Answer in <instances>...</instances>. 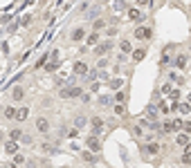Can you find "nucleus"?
I'll use <instances>...</instances> for the list:
<instances>
[{"instance_id":"28","label":"nucleus","mask_w":191,"mask_h":168,"mask_svg":"<svg viewBox=\"0 0 191 168\" xmlns=\"http://www.w3.org/2000/svg\"><path fill=\"white\" fill-rule=\"evenodd\" d=\"M173 130V121H166L164 123V132H171Z\"/></svg>"},{"instance_id":"39","label":"nucleus","mask_w":191,"mask_h":168,"mask_svg":"<svg viewBox=\"0 0 191 168\" xmlns=\"http://www.w3.org/2000/svg\"><path fill=\"white\" fill-rule=\"evenodd\" d=\"M0 168H2V166H0Z\"/></svg>"},{"instance_id":"13","label":"nucleus","mask_w":191,"mask_h":168,"mask_svg":"<svg viewBox=\"0 0 191 168\" xmlns=\"http://www.w3.org/2000/svg\"><path fill=\"white\" fill-rule=\"evenodd\" d=\"M83 94V92H81V88H77V85H74V88H68V96H81Z\"/></svg>"},{"instance_id":"8","label":"nucleus","mask_w":191,"mask_h":168,"mask_svg":"<svg viewBox=\"0 0 191 168\" xmlns=\"http://www.w3.org/2000/svg\"><path fill=\"white\" fill-rule=\"evenodd\" d=\"M27 117H30V110H27V108H18V110H16V119H18V121H25Z\"/></svg>"},{"instance_id":"4","label":"nucleus","mask_w":191,"mask_h":168,"mask_svg":"<svg viewBox=\"0 0 191 168\" xmlns=\"http://www.w3.org/2000/svg\"><path fill=\"white\" fill-rule=\"evenodd\" d=\"M72 69H74V74H79V76H81V74H88V65H85L83 61H77Z\"/></svg>"},{"instance_id":"34","label":"nucleus","mask_w":191,"mask_h":168,"mask_svg":"<svg viewBox=\"0 0 191 168\" xmlns=\"http://www.w3.org/2000/svg\"><path fill=\"white\" fill-rule=\"evenodd\" d=\"M103 25H106V20H97V22H95V29H101Z\"/></svg>"},{"instance_id":"17","label":"nucleus","mask_w":191,"mask_h":168,"mask_svg":"<svg viewBox=\"0 0 191 168\" xmlns=\"http://www.w3.org/2000/svg\"><path fill=\"white\" fill-rule=\"evenodd\" d=\"M97 43H99V34H97V32H92L90 36H88V45H97Z\"/></svg>"},{"instance_id":"30","label":"nucleus","mask_w":191,"mask_h":168,"mask_svg":"<svg viewBox=\"0 0 191 168\" xmlns=\"http://www.w3.org/2000/svg\"><path fill=\"white\" fill-rule=\"evenodd\" d=\"M124 99H126L124 92H117V94H115V101H124Z\"/></svg>"},{"instance_id":"31","label":"nucleus","mask_w":191,"mask_h":168,"mask_svg":"<svg viewBox=\"0 0 191 168\" xmlns=\"http://www.w3.org/2000/svg\"><path fill=\"white\" fill-rule=\"evenodd\" d=\"M173 88H171V83H166V85H162V92H164V94H169Z\"/></svg>"},{"instance_id":"18","label":"nucleus","mask_w":191,"mask_h":168,"mask_svg":"<svg viewBox=\"0 0 191 168\" xmlns=\"http://www.w3.org/2000/svg\"><path fill=\"white\" fill-rule=\"evenodd\" d=\"M175 110H180L182 114H189V112H191V106H189V103H180V106H178Z\"/></svg>"},{"instance_id":"10","label":"nucleus","mask_w":191,"mask_h":168,"mask_svg":"<svg viewBox=\"0 0 191 168\" xmlns=\"http://www.w3.org/2000/svg\"><path fill=\"white\" fill-rule=\"evenodd\" d=\"M5 150H7L9 155H16V153H18V143H16V141H9L7 146H5Z\"/></svg>"},{"instance_id":"20","label":"nucleus","mask_w":191,"mask_h":168,"mask_svg":"<svg viewBox=\"0 0 191 168\" xmlns=\"http://www.w3.org/2000/svg\"><path fill=\"white\" fill-rule=\"evenodd\" d=\"M9 137H11V141H16V139H20V137H23V132H20L18 128H14V130L9 132Z\"/></svg>"},{"instance_id":"1","label":"nucleus","mask_w":191,"mask_h":168,"mask_svg":"<svg viewBox=\"0 0 191 168\" xmlns=\"http://www.w3.org/2000/svg\"><path fill=\"white\" fill-rule=\"evenodd\" d=\"M135 38H140V40L151 38V27H137L135 29Z\"/></svg>"},{"instance_id":"6","label":"nucleus","mask_w":191,"mask_h":168,"mask_svg":"<svg viewBox=\"0 0 191 168\" xmlns=\"http://www.w3.org/2000/svg\"><path fill=\"white\" fill-rule=\"evenodd\" d=\"M90 126H92L97 132H101V130H103V119H101V117H92V119H90Z\"/></svg>"},{"instance_id":"26","label":"nucleus","mask_w":191,"mask_h":168,"mask_svg":"<svg viewBox=\"0 0 191 168\" xmlns=\"http://www.w3.org/2000/svg\"><path fill=\"white\" fill-rule=\"evenodd\" d=\"M85 123H88V121H85V117H77V128H83Z\"/></svg>"},{"instance_id":"15","label":"nucleus","mask_w":191,"mask_h":168,"mask_svg":"<svg viewBox=\"0 0 191 168\" xmlns=\"http://www.w3.org/2000/svg\"><path fill=\"white\" fill-rule=\"evenodd\" d=\"M144 56H146V49H135V52H133V59H135V61H142Z\"/></svg>"},{"instance_id":"23","label":"nucleus","mask_w":191,"mask_h":168,"mask_svg":"<svg viewBox=\"0 0 191 168\" xmlns=\"http://www.w3.org/2000/svg\"><path fill=\"white\" fill-rule=\"evenodd\" d=\"M5 117H7V119H14V117H16V110H14V108H7V110H5Z\"/></svg>"},{"instance_id":"12","label":"nucleus","mask_w":191,"mask_h":168,"mask_svg":"<svg viewBox=\"0 0 191 168\" xmlns=\"http://www.w3.org/2000/svg\"><path fill=\"white\" fill-rule=\"evenodd\" d=\"M184 65H187V56H184V54H180V56L175 59V67L180 69V67H184Z\"/></svg>"},{"instance_id":"21","label":"nucleus","mask_w":191,"mask_h":168,"mask_svg":"<svg viewBox=\"0 0 191 168\" xmlns=\"http://www.w3.org/2000/svg\"><path fill=\"white\" fill-rule=\"evenodd\" d=\"M148 153H151V155H158V153H160V146H158V143H148Z\"/></svg>"},{"instance_id":"16","label":"nucleus","mask_w":191,"mask_h":168,"mask_svg":"<svg viewBox=\"0 0 191 168\" xmlns=\"http://www.w3.org/2000/svg\"><path fill=\"white\" fill-rule=\"evenodd\" d=\"M175 141H178V146H187L189 143V135H178Z\"/></svg>"},{"instance_id":"37","label":"nucleus","mask_w":191,"mask_h":168,"mask_svg":"<svg viewBox=\"0 0 191 168\" xmlns=\"http://www.w3.org/2000/svg\"><path fill=\"white\" fill-rule=\"evenodd\" d=\"M2 139H5V132H2V130H0V141H2Z\"/></svg>"},{"instance_id":"3","label":"nucleus","mask_w":191,"mask_h":168,"mask_svg":"<svg viewBox=\"0 0 191 168\" xmlns=\"http://www.w3.org/2000/svg\"><path fill=\"white\" fill-rule=\"evenodd\" d=\"M108 49H113V43H110V40H106V43H99V45H97V49H95V54H106V52Z\"/></svg>"},{"instance_id":"22","label":"nucleus","mask_w":191,"mask_h":168,"mask_svg":"<svg viewBox=\"0 0 191 168\" xmlns=\"http://www.w3.org/2000/svg\"><path fill=\"white\" fill-rule=\"evenodd\" d=\"M23 161H25V157L16 153V155H14V161H11V164H14V166H18V164H23Z\"/></svg>"},{"instance_id":"11","label":"nucleus","mask_w":191,"mask_h":168,"mask_svg":"<svg viewBox=\"0 0 191 168\" xmlns=\"http://www.w3.org/2000/svg\"><path fill=\"white\" fill-rule=\"evenodd\" d=\"M11 96H14L16 101H20V99H23V88H18V85H16V88L11 90Z\"/></svg>"},{"instance_id":"25","label":"nucleus","mask_w":191,"mask_h":168,"mask_svg":"<svg viewBox=\"0 0 191 168\" xmlns=\"http://www.w3.org/2000/svg\"><path fill=\"white\" fill-rule=\"evenodd\" d=\"M126 112V108L121 106V103H117V106H115V114H124Z\"/></svg>"},{"instance_id":"38","label":"nucleus","mask_w":191,"mask_h":168,"mask_svg":"<svg viewBox=\"0 0 191 168\" xmlns=\"http://www.w3.org/2000/svg\"><path fill=\"white\" fill-rule=\"evenodd\" d=\"M187 103H189V106H191V94H189V101H187Z\"/></svg>"},{"instance_id":"14","label":"nucleus","mask_w":191,"mask_h":168,"mask_svg":"<svg viewBox=\"0 0 191 168\" xmlns=\"http://www.w3.org/2000/svg\"><path fill=\"white\" fill-rule=\"evenodd\" d=\"M119 49H121V52H124V54H128V52L133 49V47H130V40H121V45H119Z\"/></svg>"},{"instance_id":"33","label":"nucleus","mask_w":191,"mask_h":168,"mask_svg":"<svg viewBox=\"0 0 191 168\" xmlns=\"http://www.w3.org/2000/svg\"><path fill=\"white\" fill-rule=\"evenodd\" d=\"M182 128L187 130V132H191V121H182Z\"/></svg>"},{"instance_id":"19","label":"nucleus","mask_w":191,"mask_h":168,"mask_svg":"<svg viewBox=\"0 0 191 168\" xmlns=\"http://www.w3.org/2000/svg\"><path fill=\"white\" fill-rule=\"evenodd\" d=\"M121 85H124V81H121V79H113V81H110V88H113V90H119Z\"/></svg>"},{"instance_id":"2","label":"nucleus","mask_w":191,"mask_h":168,"mask_svg":"<svg viewBox=\"0 0 191 168\" xmlns=\"http://www.w3.org/2000/svg\"><path fill=\"white\" fill-rule=\"evenodd\" d=\"M88 148L92 150V153L101 150V141H99V137H88Z\"/></svg>"},{"instance_id":"9","label":"nucleus","mask_w":191,"mask_h":168,"mask_svg":"<svg viewBox=\"0 0 191 168\" xmlns=\"http://www.w3.org/2000/svg\"><path fill=\"white\" fill-rule=\"evenodd\" d=\"M83 36H85V29H83V27H77V29L72 32V40H81Z\"/></svg>"},{"instance_id":"5","label":"nucleus","mask_w":191,"mask_h":168,"mask_svg":"<svg viewBox=\"0 0 191 168\" xmlns=\"http://www.w3.org/2000/svg\"><path fill=\"white\" fill-rule=\"evenodd\" d=\"M36 128L40 130V132H47L50 130V121L45 119V117H40V119H36Z\"/></svg>"},{"instance_id":"35","label":"nucleus","mask_w":191,"mask_h":168,"mask_svg":"<svg viewBox=\"0 0 191 168\" xmlns=\"http://www.w3.org/2000/svg\"><path fill=\"white\" fill-rule=\"evenodd\" d=\"M151 2V0H137V5H140V7H144V5H148Z\"/></svg>"},{"instance_id":"32","label":"nucleus","mask_w":191,"mask_h":168,"mask_svg":"<svg viewBox=\"0 0 191 168\" xmlns=\"http://www.w3.org/2000/svg\"><path fill=\"white\" fill-rule=\"evenodd\" d=\"M184 157H191V143H187V146H184Z\"/></svg>"},{"instance_id":"27","label":"nucleus","mask_w":191,"mask_h":168,"mask_svg":"<svg viewBox=\"0 0 191 168\" xmlns=\"http://www.w3.org/2000/svg\"><path fill=\"white\" fill-rule=\"evenodd\" d=\"M83 161H95V155H92V153H88V150H85V153H83Z\"/></svg>"},{"instance_id":"7","label":"nucleus","mask_w":191,"mask_h":168,"mask_svg":"<svg viewBox=\"0 0 191 168\" xmlns=\"http://www.w3.org/2000/svg\"><path fill=\"white\" fill-rule=\"evenodd\" d=\"M128 18H130V20H142V18H144V14H142V11L137 9V7H133V9H128Z\"/></svg>"},{"instance_id":"24","label":"nucleus","mask_w":191,"mask_h":168,"mask_svg":"<svg viewBox=\"0 0 191 168\" xmlns=\"http://www.w3.org/2000/svg\"><path fill=\"white\" fill-rule=\"evenodd\" d=\"M65 79H68V74H65V72H59V74H56V83H59V85H61Z\"/></svg>"},{"instance_id":"36","label":"nucleus","mask_w":191,"mask_h":168,"mask_svg":"<svg viewBox=\"0 0 191 168\" xmlns=\"http://www.w3.org/2000/svg\"><path fill=\"white\" fill-rule=\"evenodd\" d=\"M2 168H18V166H14V164H5Z\"/></svg>"},{"instance_id":"29","label":"nucleus","mask_w":191,"mask_h":168,"mask_svg":"<svg viewBox=\"0 0 191 168\" xmlns=\"http://www.w3.org/2000/svg\"><path fill=\"white\" fill-rule=\"evenodd\" d=\"M169 94H171V96H173V99H175V101H178V99H180V90H171V92H169Z\"/></svg>"}]
</instances>
